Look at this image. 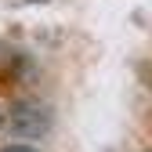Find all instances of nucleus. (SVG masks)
<instances>
[{"label": "nucleus", "instance_id": "1", "mask_svg": "<svg viewBox=\"0 0 152 152\" xmlns=\"http://www.w3.org/2000/svg\"><path fill=\"white\" fill-rule=\"evenodd\" d=\"M4 152H36V148H29V145H7Z\"/></svg>", "mask_w": 152, "mask_h": 152}, {"label": "nucleus", "instance_id": "2", "mask_svg": "<svg viewBox=\"0 0 152 152\" xmlns=\"http://www.w3.org/2000/svg\"><path fill=\"white\" fill-rule=\"evenodd\" d=\"M0 123H4V109H0Z\"/></svg>", "mask_w": 152, "mask_h": 152}]
</instances>
